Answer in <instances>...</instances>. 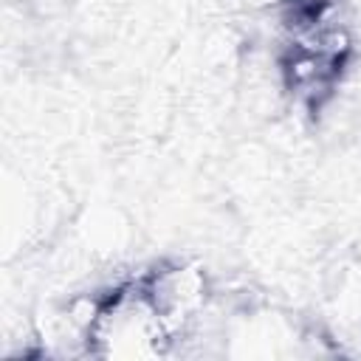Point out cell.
<instances>
[{
    "label": "cell",
    "mask_w": 361,
    "mask_h": 361,
    "mask_svg": "<svg viewBox=\"0 0 361 361\" xmlns=\"http://www.w3.org/2000/svg\"><path fill=\"white\" fill-rule=\"evenodd\" d=\"M144 288L169 336L183 330L206 302V279L195 265H164L149 274Z\"/></svg>",
    "instance_id": "cell-1"
}]
</instances>
